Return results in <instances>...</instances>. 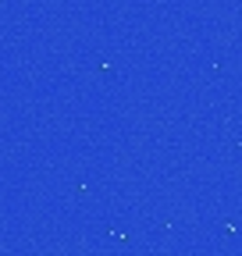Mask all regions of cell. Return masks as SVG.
<instances>
[]
</instances>
